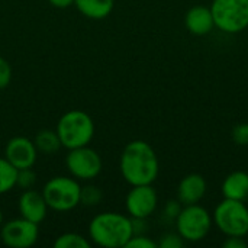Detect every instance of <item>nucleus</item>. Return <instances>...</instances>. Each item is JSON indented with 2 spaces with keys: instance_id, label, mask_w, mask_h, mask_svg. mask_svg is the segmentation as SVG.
<instances>
[{
  "instance_id": "obj_1",
  "label": "nucleus",
  "mask_w": 248,
  "mask_h": 248,
  "mask_svg": "<svg viewBox=\"0 0 248 248\" xmlns=\"http://www.w3.org/2000/svg\"><path fill=\"white\" fill-rule=\"evenodd\" d=\"M158 170L157 154L148 142L135 140L126 144L121 155V173L126 183L131 186L153 185Z\"/></svg>"
},
{
  "instance_id": "obj_2",
  "label": "nucleus",
  "mask_w": 248,
  "mask_h": 248,
  "mask_svg": "<svg viewBox=\"0 0 248 248\" xmlns=\"http://www.w3.org/2000/svg\"><path fill=\"white\" fill-rule=\"evenodd\" d=\"M132 235V219L122 214L103 212L96 215L89 224V237L100 247H125Z\"/></svg>"
},
{
  "instance_id": "obj_3",
  "label": "nucleus",
  "mask_w": 248,
  "mask_h": 248,
  "mask_svg": "<svg viewBox=\"0 0 248 248\" xmlns=\"http://www.w3.org/2000/svg\"><path fill=\"white\" fill-rule=\"evenodd\" d=\"M55 131L61 141V147L74 150L90 144L94 135V124L86 112L74 109L60 118Z\"/></svg>"
},
{
  "instance_id": "obj_4",
  "label": "nucleus",
  "mask_w": 248,
  "mask_h": 248,
  "mask_svg": "<svg viewBox=\"0 0 248 248\" xmlns=\"http://www.w3.org/2000/svg\"><path fill=\"white\" fill-rule=\"evenodd\" d=\"M80 193L81 186L78 182L67 176L49 179L42 189L48 208L57 212H68L80 205Z\"/></svg>"
},
{
  "instance_id": "obj_5",
  "label": "nucleus",
  "mask_w": 248,
  "mask_h": 248,
  "mask_svg": "<svg viewBox=\"0 0 248 248\" xmlns=\"http://www.w3.org/2000/svg\"><path fill=\"white\" fill-rule=\"evenodd\" d=\"M215 28L238 33L248 28V0H214L211 4Z\"/></svg>"
},
{
  "instance_id": "obj_6",
  "label": "nucleus",
  "mask_w": 248,
  "mask_h": 248,
  "mask_svg": "<svg viewBox=\"0 0 248 248\" xmlns=\"http://www.w3.org/2000/svg\"><path fill=\"white\" fill-rule=\"evenodd\" d=\"M214 221L227 237H246L248 234V208L244 201L224 198L214 212Z\"/></svg>"
},
{
  "instance_id": "obj_7",
  "label": "nucleus",
  "mask_w": 248,
  "mask_h": 248,
  "mask_svg": "<svg viewBox=\"0 0 248 248\" xmlns=\"http://www.w3.org/2000/svg\"><path fill=\"white\" fill-rule=\"evenodd\" d=\"M176 227L180 237L187 243H198L203 240L212 227L211 214L201 205H186L180 209L176 218Z\"/></svg>"
},
{
  "instance_id": "obj_8",
  "label": "nucleus",
  "mask_w": 248,
  "mask_h": 248,
  "mask_svg": "<svg viewBox=\"0 0 248 248\" xmlns=\"http://www.w3.org/2000/svg\"><path fill=\"white\" fill-rule=\"evenodd\" d=\"M65 166L70 174L77 180H90L100 174L103 163L97 151L89 148V145H84L68 150Z\"/></svg>"
},
{
  "instance_id": "obj_9",
  "label": "nucleus",
  "mask_w": 248,
  "mask_h": 248,
  "mask_svg": "<svg viewBox=\"0 0 248 248\" xmlns=\"http://www.w3.org/2000/svg\"><path fill=\"white\" fill-rule=\"evenodd\" d=\"M0 237L4 246L10 248L32 247L39 237L38 224L31 222L25 218H17L6 222L1 227Z\"/></svg>"
},
{
  "instance_id": "obj_10",
  "label": "nucleus",
  "mask_w": 248,
  "mask_h": 248,
  "mask_svg": "<svg viewBox=\"0 0 248 248\" xmlns=\"http://www.w3.org/2000/svg\"><path fill=\"white\" fill-rule=\"evenodd\" d=\"M158 196L151 185L132 186L125 199V206L131 218L147 219L157 209Z\"/></svg>"
},
{
  "instance_id": "obj_11",
  "label": "nucleus",
  "mask_w": 248,
  "mask_h": 248,
  "mask_svg": "<svg viewBox=\"0 0 248 248\" xmlns=\"http://www.w3.org/2000/svg\"><path fill=\"white\" fill-rule=\"evenodd\" d=\"M36 155L38 150L35 142L26 137H15L9 140L4 148V158L17 170L33 167Z\"/></svg>"
},
{
  "instance_id": "obj_12",
  "label": "nucleus",
  "mask_w": 248,
  "mask_h": 248,
  "mask_svg": "<svg viewBox=\"0 0 248 248\" xmlns=\"http://www.w3.org/2000/svg\"><path fill=\"white\" fill-rule=\"evenodd\" d=\"M17 209L22 218L35 224H41L45 219L49 208L42 193L35 192L32 189H26L19 198Z\"/></svg>"
},
{
  "instance_id": "obj_13",
  "label": "nucleus",
  "mask_w": 248,
  "mask_h": 248,
  "mask_svg": "<svg viewBox=\"0 0 248 248\" xmlns=\"http://www.w3.org/2000/svg\"><path fill=\"white\" fill-rule=\"evenodd\" d=\"M205 193H206V180L203 179V176L198 173L185 176L177 187V199L185 206L199 203V201L205 196Z\"/></svg>"
},
{
  "instance_id": "obj_14",
  "label": "nucleus",
  "mask_w": 248,
  "mask_h": 248,
  "mask_svg": "<svg viewBox=\"0 0 248 248\" xmlns=\"http://www.w3.org/2000/svg\"><path fill=\"white\" fill-rule=\"evenodd\" d=\"M185 25H186V29L193 35H198V36L208 35L215 28L211 7H205V6L190 7L186 12Z\"/></svg>"
},
{
  "instance_id": "obj_15",
  "label": "nucleus",
  "mask_w": 248,
  "mask_h": 248,
  "mask_svg": "<svg viewBox=\"0 0 248 248\" xmlns=\"http://www.w3.org/2000/svg\"><path fill=\"white\" fill-rule=\"evenodd\" d=\"M221 190L225 199L246 201L248 198V173L241 170L232 171L222 182Z\"/></svg>"
},
{
  "instance_id": "obj_16",
  "label": "nucleus",
  "mask_w": 248,
  "mask_h": 248,
  "mask_svg": "<svg viewBox=\"0 0 248 248\" xmlns=\"http://www.w3.org/2000/svg\"><path fill=\"white\" fill-rule=\"evenodd\" d=\"M74 6L86 17L100 20L112 13L115 0H74Z\"/></svg>"
},
{
  "instance_id": "obj_17",
  "label": "nucleus",
  "mask_w": 248,
  "mask_h": 248,
  "mask_svg": "<svg viewBox=\"0 0 248 248\" xmlns=\"http://www.w3.org/2000/svg\"><path fill=\"white\" fill-rule=\"evenodd\" d=\"M35 147L39 153L51 155L54 153H57L61 147V141L58 138L57 131H51V129H42L36 134L35 137Z\"/></svg>"
},
{
  "instance_id": "obj_18",
  "label": "nucleus",
  "mask_w": 248,
  "mask_h": 248,
  "mask_svg": "<svg viewBox=\"0 0 248 248\" xmlns=\"http://www.w3.org/2000/svg\"><path fill=\"white\" fill-rule=\"evenodd\" d=\"M17 169L6 158H0V195L7 193L16 186Z\"/></svg>"
},
{
  "instance_id": "obj_19",
  "label": "nucleus",
  "mask_w": 248,
  "mask_h": 248,
  "mask_svg": "<svg viewBox=\"0 0 248 248\" xmlns=\"http://www.w3.org/2000/svg\"><path fill=\"white\" fill-rule=\"evenodd\" d=\"M55 248H90V241L77 232H65L60 235L55 243Z\"/></svg>"
},
{
  "instance_id": "obj_20",
  "label": "nucleus",
  "mask_w": 248,
  "mask_h": 248,
  "mask_svg": "<svg viewBox=\"0 0 248 248\" xmlns=\"http://www.w3.org/2000/svg\"><path fill=\"white\" fill-rule=\"evenodd\" d=\"M103 198V193L99 187L96 186H84L81 187V193H80V203L86 205V206H96L100 203Z\"/></svg>"
},
{
  "instance_id": "obj_21",
  "label": "nucleus",
  "mask_w": 248,
  "mask_h": 248,
  "mask_svg": "<svg viewBox=\"0 0 248 248\" xmlns=\"http://www.w3.org/2000/svg\"><path fill=\"white\" fill-rule=\"evenodd\" d=\"M35 180H36V174L32 171V167H31V169H22V170H17L16 186H19L20 189H23V190L31 189V187L35 185Z\"/></svg>"
},
{
  "instance_id": "obj_22",
  "label": "nucleus",
  "mask_w": 248,
  "mask_h": 248,
  "mask_svg": "<svg viewBox=\"0 0 248 248\" xmlns=\"http://www.w3.org/2000/svg\"><path fill=\"white\" fill-rule=\"evenodd\" d=\"M157 243L142 234H134L129 241L126 243L125 248H157Z\"/></svg>"
},
{
  "instance_id": "obj_23",
  "label": "nucleus",
  "mask_w": 248,
  "mask_h": 248,
  "mask_svg": "<svg viewBox=\"0 0 248 248\" xmlns=\"http://www.w3.org/2000/svg\"><path fill=\"white\" fill-rule=\"evenodd\" d=\"M185 240L180 237V234H166L158 243V247L161 248H183L185 247Z\"/></svg>"
},
{
  "instance_id": "obj_24",
  "label": "nucleus",
  "mask_w": 248,
  "mask_h": 248,
  "mask_svg": "<svg viewBox=\"0 0 248 248\" xmlns=\"http://www.w3.org/2000/svg\"><path fill=\"white\" fill-rule=\"evenodd\" d=\"M232 141L237 145H248V124H240L232 129Z\"/></svg>"
},
{
  "instance_id": "obj_25",
  "label": "nucleus",
  "mask_w": 248,
  "mask_h": 248,
  "mask_svg": "<svg viewBox=\"0 0 248 248\" xmlns=\"http://www.w3.org/2000/svg\"><path fill=\"white\" fill-rule=\"evenodd\" d=\"M10 81H12V67L3 57H0V89H6Z\"/></svg>"
},
{
  "instance_id": "obj_26",
  "label": "nucleus",
  "mask_w": 248,
  "mask_h": 248,
  "mask_svg": "<svg viewBox=\"0 0 248 248\" xmlns=\"http://www.w3.org/2000/svg\"><path fill=\"white\" fill-rule=\"evenodd\" d=\"M222 246L225 248H246L247 243L244 241V237H228Z\"/></svg>"
},
{
  "instance_id": "obj_27",
  "label": "nucleus",
  "mask_w": 248,
  "mask_h": 248,
  "mask_svg": "<svg viewBox=\"0 0 248 248\" xmlns=\"http://www.w3.org/2000/svg\"><path fill=\"white\" fill-rule=\"evenodd\" d=\"M180 209H182V208H180V202H179V201H170V202L166 205L164 214H166L167 217L176 219L177 215H179V212H180Z\"/></svg>"
},
{
  "instance_id": "obj_28",
  "label": "nucleus",
  "mask_w": 248,
  "mask_h": 248,
  "mask_svg": "<svg viewBox=\"0 0 248 248\" xmlns=\"http://www.w3.org/2000/svg\"><path fill=\"white\" fill-rule=\"evenodd\" d=\"M54 7L57 9H65L71 4H74V0H48Z\"/></svg>"
},
{
  "instance_id": "obj_29",
  "label": "nucleus",
  "mask_w": 248,
  "mask_h": 248,
  "mask_svg": "<svg viewBox=\"0 0 248 248\" xmlns=\"http://www.w3.org/2000/svg\"><path fill=\"white\" fill-rule=\"evenodd\" d=\"M3 224V212H1V209H0V225Z\"/></svg>"
}]
</instances>
